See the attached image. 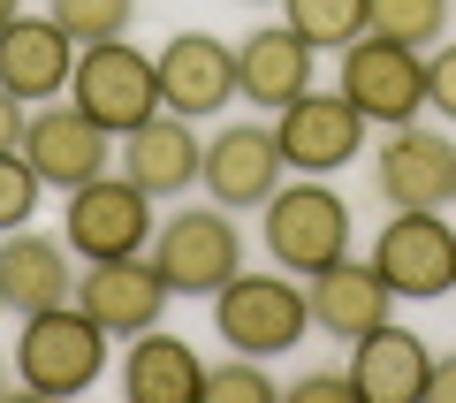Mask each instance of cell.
<instances>
[{
    "label": "cell",
    "instance_id": "cell-1",
    "mask_svg": "<svg viewBox=\"0 0 456 403\" xmlns=\"http://www.w3.org/2000/svg\"><path fill=\"white\" fill-rule=\"evenodd\" d=\"M266 259H274L281 275L312 282L320 267H335V259H350V206H342V191H327V176H297L281 183L274 198H266Z\"/></svg>",
    "mask_w": 456,
    "mask_h": 403
},
{
    "label": "cell",
    "instance_id": "cell-2",
    "mask_svg": "<svg viewBox=\"0 0 456 403\" xmlns=\"http://www.w3.org/2000/svg\"><path fill=\"white\" fill-rule=\"evenodd\" d=\"M107 327L92 320L84 305H53V312H31L16 335V381L31 396H84L99 388L107 373Z\"/></svg>",
    "mask_w": 456,
    "mask_h": 403
},
{
    "label": "cell",
    "instance_id": "cell-3",
    "mask_svg": "<svg viewBox=\"0 0 456 403\" xmlns=\"http://www.w3.org/2000/svg\"><path fill=\"white\" fill-rule=\"evenodd\" d=\"M213 327L244 358H281L312 335V297H305V282H281L274 267L266 275H236L213 290Z\"/></svg>",
    "mask_w": 456,
    "mask_h": 403
},
{
    "label": "cell",
    "instance_id": "cell-4",
    "mask_svg": "<svg viewBox=\"0 0 456 403\" xmlns=\"http://www.w3.org/2000/svg\"><path fill=\"white\" fill-rule=\"evenodd\" d=\"M152 259H160V275H167L175 297H206L213 305L221 282L244 275V228L228 221V206H213V198L206 206H175L152 228Z\"/></svg>",
    "mask_w": 456,
    "mask_h": 403
},
{
    "label": "cell",
    "instance_id": "cell-5",
    "mask_svg": "<svg viewBox=\"0 0 456 403\" xmlns=\"http://www.w3.org/2000/svg\"><path fill=\"white\" fill-rule=\"evenodd\" d=\"M373 191L388 213H449L456 206V137L434 122H395L373 145Z\"/></svg>",
    "mask_w": 456,
    "mask_h": 403
},
{
    "label": "cell",
    "instance_id": "cell-6",
    "mask_svg": "<svg viewBox=\"0 0 456 403\" xmlns=\"http://www.w3.org/2000/svg\"><path fill=\"white\" fill-rule=\"evenodd\" d=\"M69 99H77L107 137H130L137 122L160 114V62H152L145 46H130V38H99V46L77 53Z\"/></svg>",
    "mask_w": 456,
    "mask_h": 403
},
{
    "label": "cell",
    "instance_id": "cell-7",
    "mask_svg": "<svg viewBox=\"0 0 456 403\" xmlns=\"http://www.w3.org/2000/svg\"><path fill=\"white\" fill-rule=\"evenodd\" d=\"M61 236L69 251L92 267V259H130V251H152V198L137 191L122 168H107V176L77 183L61 206Z\"/></svg>",
    "mask_w": 456,
    "mask_h": 403
},
{
    "label": "cell",
    "instance_id": "cell-8",
    "mask_svg": "<svg viewBox=\"0 0 456 403\" xmlns=\"http://www.w3.org/2000/svg\"><path fill=\"white\" fill-rule=\"evenodd\" d=\"M365 114H358V99L342 92H297L289 107L274 114V137H281V160L297 168V176H342L350 160H365Z\"/></svg>",
    "mask_w": 456,
    "mask_h": 403
},
{
    "label": "cell",
    "instance_id": "cell-9",
    "mask_svg": "<svg viewBox=\"0 0 456 403\" xmlns=\"http://www.w3.org/2000/svg\"><path fill=\"white\" fill-rule=\"evenodd\" d=\"M342 92L358 99V114H365L373 129L419 122V114H426V53L365 31V38L342 46Z\"/></svg>",
    "mask_w": 456,
    "mask_h": 403
},
{
    "label": "cell",
    "instance_id": "cell-10",
    "mask_svg": "<svg viewBox=\"0 0 456 403\" xmlns=\"http://www.w3.org/2000/svg\"><path fill=\"white\" fill-rule=\"evenodd\" d=\"M373 267H380V282H388L395 297L434 305V297L456 290V228L441 221V213H395L373 236Z\"/></svg>",
    "mask_w": 456,
    "mask_h": 403
},
{
    "label": "cell",
    "instance_id": "cell-11",
    "mask_svg": "<svg viewBox=\"0 0 456 403\" xmlns=\"http://www.w3.org/2000/svg\"><path fill=\"white\" fill-rule=\"evenodd\" d=\"M16 152L38 168V183H53V191H77V183H92V176L114 168V137L77 107V99H46V107H31Z\"/></svg>",
    "mask_w": 456,
    "mask_h": 403
},
{
    "label": "cell",
    "instance_id": "cell-12",
    "mask_svg": "<svg viewBox=\"0 0 456 403\" xmlns=\"http://www.w3.org/2000/svg\"><path fill=\"white\" fill-rule=\"evenodd\" d=\"M281 176H289V160H281V137L274 122H221L213 129V145H206V191L213 206L228 213H259L266 198L281 191Z\"/></svg>",
    "mask_w": 456,
    "mask_h": 403
},
{
    "label": "cell",
    "instance_id": "cell-13",
    "mask_svg": "<svg viewBox=\"0 0 456 403\" xmlns=\"http://www.w3.org/2000/svg\"><path fill=\"white\" fill-rule=\"evenodd\" d=\"M167 275H160V259L152 251H130V259H92L77 275V305L92 312L107 335H145V327H160V312H167Z\"/></svg>",
    "mask_w": 456,
    "mask_h": 403
},
{
    "label": "cell",
    "instance_id": "cell-14",
    "mask_svg": "<svg viewBox=\"0 0 456 403\" xmlns=\"http://www.w3.org/2000/svg\"><path fill=\"white\" fill-rule=\"evenodd\" d=\"M160 107L191 114V122H213L221 107H236V46L213 31H175L160 53Z\"/></svg>",
    "mask_w": 456,
    "mask_h": 403
},
{
    "label": "cell",
    "instance_id": "cell-15",
    "mask_svg": "<svg viewBox=\"0 0 456 403\" xmlns=\"http://www.w3.org/2000/svg\"><path fill=\"white\" fill-rule=\"evenodd\" d=\"M114 168L137 183L145 198H183L198 176H206V137H198L191 114H152V122H137L130 137H114Z\"/></svg>",
    "mask_w": 456,
    "mask_h": 403
},
{
    "label": "cell",
    "instance_id": "cell-16",
    "mask_svg": "<svg viewBox=\"0 0 456 403\" xmlns=\"http://www.w3.org/2000/svg\"><path fill=\"white\" fill-rule=\"evenodd\" d=\"M77 267L84 259L69 251V236H38V228H8L0 236V297H8L16 320L77 305Z\"/></svg>",
    "mask_w": 456,
    "mask_h": 403
},
{
    "label": "cell",
    "instance_id": "cell-17",
    "mask_svg": "<svg viewBox=\"0 0 456 403\" xmlns=\"http://www.w3.org/2000/svg\"><path fill=\"white\" fill-rule=\"evenodd\" d=\"M312 69H320V53L289 23H259L236 38V99H251L259 114H281L297 92H312Z\"/></svg>",
    "mask_w": 456,
    "mask_h": 403
},
{
    "label": "cell",
    "instance_id": "cell-18",
    "mask_svg": "<svg viewBox=\"0 0 456 403\" xmlns=\"http://www.w3.org/2000/svg\"><path fill=\"white\" fill-rule=\"evenodd\" d=\"M77 38L53 16H16L0 31V84L31 107V99H69V77H77Z\"/></svg>",
    "mask_w": 456,
    "mask_h": 403
},
{
    "label": "cell",
    "instance_id": "cell-19",
    "mask_svg": "<svg viewBox=\"0 0 456 403\" xmlns=\"http://www.w3.org/2000/svg\"><path fill=\"white\" fill-rule=\"evenodd\" d=\"M305 297H312V327H320L327 342L373 335V327L388 320V305H395V290L380 282L373 259H335V267H320V275L305 282Z\"/></svg>",
    "mask_w": 456,
    "mask_h": 403
},
{
    "label": "cell",
    "instance_id": "cell-20",
    "mask_svg": "<svg viewBox=\"0 0 456 403\" xmlns=\"http://www.w3.org/2000/svg\"><path fill=\"white\" fill-rule=\"evenodd\" d=\"M426 373H434V350L426 335L380 320L373 335L350 342V381H358V403H426Z\"/></svg>",
    "mask_w": 456,
    "mask_h": 403
},
{
    "label": "cell",
    "instance_id": "cell-21",
    "mask_svg": "<svg viewBox=\"0 0 456 403\" xmlns=\"http://www.w3.org/2000/svg\"><path fill=\"white\" fill-rule=\"evenodd\" d=\"M122 396H130V403H198V396H206V358H198V342L167 335V327L130 335Z\"/></svg>",
    "mask_w": 456,
    "mask_h": 403
},
{
    "label": "cell",
    "instance_id": "cell-22",
    "mask_svg": "<svg viewBox=\"0 0 456 403\" xmlns=\"http://www.w3.org/2000/svg\"><path fill=\"white\" fill-rule=\"evenodd\" d=\"M281 23L312 53H342L350 38H365V0H281Z\"/></svg>",
    "mask_w": 456,
    "mask_h": 403
},
{
    "label": "cell",
    "instance_id": "cell-23",
    "mask_svg": "<svg viewBox=\"0 0 456 403\" xmlns=\"http://www.w3.org/2000/svg\"><path fill=\"white\" fill-rule=\"evenodd\" d=\"M365 31L395 38V46L434 53L441 31H449V0H365Z\"/></svg>",
    "mask_w": 456,
    "mask_h": 403
},
{
    "label": "cell",
    "instance_id": "cell-24",
    "mask_svg": "<svg viewBox=\"0 0 456 403\" xmlns=\"http://www.w3.org/2000/svg\"><path fill=\"white\" fill-rule=\"evenodd\" d=\"M46 16L61 23L77 46H99V38H130L137 0H46Z\"/></svg>",
    "mask_w": 456,
    "mask_h": 403
},
{
    "label": "cell",
    "instance_id": "cell-25",
    "mask_svg": "<svg viewBox=\"0 0 456 403\" xmlns=\"http://www.w3.org/2000/svg\"><path fill=\"white\" fill-rule=\"evenodd\" d=\"M206 396L213 403H274V373H266V358H228V366H206Z\"/></svg>",
    "mask_w": 456,
    "mask_h": 403
},
{
    "label": "cell",
    "instance_id": "cell-26",
    "mask_svg": "<svg viewBox=\"0 0 456 403\" xmlns=\"http://www.w3.org/2000/svg\"><path fill=\"white\" fill-rule=\"evenodd\" d=\"M38 191H46V183H38V168L23 160V152H0V236L38 221Z\"/></svg>",
    "mask_w": 456,
    "mask_h": 403
},
{
    "label": "cell",
    "instance_id": "cell-27",
    "mask_svg": "<svg viewBox=\"0 0 456 403\" xmlns=\"http://www.w3.org/2000/svg\"><path fill=\"white\" fill-rule=\"evenodd\" d=\"M281 396H289V403H350L358 381H350V366H312V373H297Z\"/></svg>",
    "mask_w": 456,
    "mask_h": 403
},
{
    "label": "cell",
    "instance_id": "cell-28",
    "mask_svg": "<svg viewBox=\"0 0 456 403\" xmlns=\"http://www.w3.org/2000/svg\"><path fill=\"white\" fill-rule=\"evenodd\" d=\"M426 107H434L441 122H456V38H441V46L426 53Z\"/></svg>",
    "mask_w": 456,
    "mask_h": 403
},
{
    "label": "cell",
    "instance_id": "cell-29",
    "mask_svg": "<svg viewBox=\"0 0 456 403\" xmlns=\"http://www.w3.org/2000/svg\"><path fill=\"white\" fill-rule=\"evenodd\" d=\"M23 122H31V107H23V99L0 84V152H16V145H23Z\"/></svg>",
    "mask_w": 456,
    "mask_h": 403
},
{
    "label": "cell",
    "instance_id": "cell-30",
    "mask_svg": "<svg viewBox=\"0 0 456 403\" xmlns=\"http://www.w3.org/2000/svg\"><path fill=\"white\" fill-rule=\"evenodd\" d=\"M426 403H456V350L434 358V373H426Z\"/></svg>",
    "mask_w": 456,
    "mask_h": 403
},
{
    "label": "cell",
    "instance_id": "cell-31",
    "mask_svg": "<svg viewBox=\"0 0 456 403\" xmlns=\"http://www.w3.org/2000/svg\"><path fill=\"white\" fill-rule=\"evenodd\" d=\"M23 16V8H16V0H0V31H8V23H16Z\"/></svg>",
    "mask_w": 456,
    "mask_h": 403
},
{
    "label": "cell",
    "instance_id": "cell-32",
    "mask_svg": "<svg viewBox=\"0 0 456 403\" xmlns=\"http://www.w3.org/2000/svg\"><path fill=\"white\" fill-rule=\"evenodd\" d=\"M8 381H16V373H8V366H0V396H8Z\"/></svg>",
    "mask_w": 456,
    "mask_h": 403
},
{
    "label": "cell",
    "instance_id": "cell-33",
    "mask_svg": "<svg viewBox=\"0 0 456 403\" xmlns=\"http://www.w3.org/2000/svg\"><path fill=\"white\" fill-rule=\"evenodd\" d=\"M244 8H281V0H244Z\"/></svg>",
    "mask_w": 456,
    "mask_h": 403
},
{
    "label": "cell",
    "instance_id": "cell-34",
    "mask_svg": "<svg viewBox=\"0 0 456 403\" xmlns=\"http://www.w3.org/2000/svg\"><path fill=\"white\" fill-rule=\"evenodd\" d=\"M0 312H8V297H0Z\"/></svg>",
    "mask_w": 456,
    "mask_h": 403
}]
</instances>
